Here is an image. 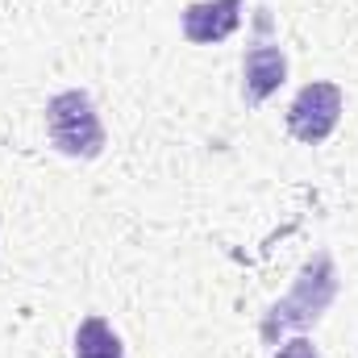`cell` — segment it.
Masks as SVG:
<instances>
[{"label":"cell","instance_id":"obj_4","mask_svg":"<svg viewBox=\"0 0 358 358\" xmlns=\"http://www.w3.org/2000/svg\"><path fill=\"white\" fill-rule=\"evenodd\" d=\"M242 4L246 0H196L183 4L179 13V29L192 46H217L225 38H234V29L242 25Z\"/></svg>","mask_w":358,"mask_h":358},{"label":"cell","instance_id":"obj_2","mask_svg":"<svg viewBox=\"0 0 358 358\" xmlns=\"http://www.w3.org/2000/svg\"><path fill=\"white\" fill-rule=\"evenodd\" d=\"M46 138L59 155L67 159H100L104 155V121L84 88L55 92L46 100Z\"/></svg>","mask_w":358,"mask_h":358},{"label":"cell","instance_id":"obj_6","mask_svg":"<svg viewBox=\"0 0 358 358\" xmlns=\"http://www.w3.org/2000/svg\"><path fill=\"white\" fill-rule=\"evenodd\" d=\"M76 358H125V346L104 317H84L76 329Z\"/></svg>","mask_w":358,"mask_h":358},{"label":"cell","instance_id":"obj_1","mask_svg":"<svg viewBox=\"0 0 358 358\" xmlns=\"http://www.w3.org/2000/svg\"><path fill=\"white\" fill-rule=\"evenodd\" d=\"M338 287H342V279H338L334 255H329V250H317L304 267L296 271L292 292H287L283 300H275L267 313H263V321H259L263 346H279L283 334H304V329H313V325L329 313V304L338 300Z\"/></svg>","mask_w":358,"mask_h":358},{"label":"cell","instance_id":"obj_5","mask_svg":"<svg viewBox=\"0 0 358 358\" xmlns=\"http://www.w3.org/2000/svg\"><path fill=\"white\" fill-rule=\"evenodd\" d=\"M287 80V55L271 42H255L242 59V100L250 108H259L263 100H271Z\"/></svg>","mask_w":358,"mask_h":358},{"label":"cell","instance_id":"obj_3","mask_svg":"<svg viewBox=\"0 0 358 358\" xmlns=\"http://www.w3.org/2000/svg\"><path fill=\"white\" fill-rule=\"evenodd\" d=\"M346 108V92L334 80H313L296 92V100L287 104V134L304 146H321L329 142V134L338 129Z\"/></svg>","mask_w":358,"mask_h":358},{"label":"cell","instance_id":"obj_7","mask_svg":"<svg viewBox=\"0 0 358 358\" xmlns=\"http://www.w3.org/2000/svg\"><path fill=\"white\" fill-rule=\"evenodd\" d=\"M275 358H321V355H317V346L308 338H292V342H279Z\"/></svg>","mask_w":358,"mask_h":358}]
</instances>
